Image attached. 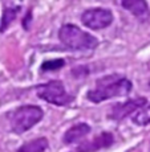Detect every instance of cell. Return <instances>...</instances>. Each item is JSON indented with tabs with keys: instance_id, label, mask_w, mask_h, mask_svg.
I'll list each match as a JSON object with an SVG mask.
<instances>
[{
	"instance_id": "cell-13",
	"label": "cell",
	"mask_w": 150,
	"mask_h": 152,
	"mask_svg": "<svg viewBox=\"0 0 150 152\" xmlns=\"http://www.w3.org/2000/svg\"><path fill=\"white\" fill-rule=\"evenodd\" d=\"M64 65H65V61L63 58H55V60H48L41 64V70L43 72H56L63 68Z\"/></svg>"
},
{
	"instance_id": "cell-2",
	"label": "cell",
	"mask_w": 150,
	"mask_h": 152,
	"mask_svg": "<svg viewBox=\"0 0 150 152\" xmlns=\"http://www.w3.org/2000/svg\"><path fill=\"white\" fill-rule=\"evenodd\" d=\"M58 39L72 50H93L98 46V40L96 37L75 24H64L58 29Z\"/></svg>"
},
{
	"instance_id": "cell-9",
	"label": "cell",
	"mask_w": 150,
	"mask_h": 152,
	"mask_svg": "<svg viewBox=\"0 0 150 152\" xmlns=\"http://www.w3.org/2000/svg\"><path fill=\"white\" fill-rule=\"evenodd\" d=\"M89 132H90L89 124L77 123V124L72 126L65 132V135H64V142H65L67 144H72V143H76V142H78V140H81L82 138H85Z\"/></svg>"
},
{
	"instance_id": "cell-5",
	"label": "cell",
	"mask_w": 150,
	"mask_h": 152,
	"mask_svg": "<svg viewBox=\"0 0 150 152\" xmlns=\"http://www.w3.org/2000/svg\"><path fill=\"white\" fill-rule=\"evenodd\" d=\"M81 23L93 31L108 28L113 23V13L106 8H89L81 15Z\"/></svg>"
},
{
	"instance_id": "cell-8",
	"label": "cell",
	"mask_w": 150,
	"mask_h": 152,
	"mask_svg": "<svg viewBox=\"0 0 150 152\" xmlns=\"http://www.w3.org/2000/svg\"><path fill=\"white\" fill-rule=\"evenodd\" d=\"M121 4L123 10L129 11L136 17L146 19L150 16V10L146 0H121Z\"/></svg>"
},
{
	"instance_id": "cell-3",
	"label": "cell",
	"mask_w": 150,
	"mask_h": 152,
	"mask_svg": "<svg viewBox=\"0 0 150 152\" xmlns=\"http://www.w3.org/2000/svg\"><path fill=\"white\" fill-rule=\"evenodd\" d=\"M43 115V110L35 104H27V106L19 107L10 114L11 130L17 135L24 134L25 131H28L29 128L39 123Z\"/></svg>"
},
{
	"instance_id": "cell-6",
	"label": "cell",
	"mask_w": 150,
	"mask_h": 152,
	"mask_svg": "<svg viewBox=\"0 0 150 152\" xmlns=\"http://www.w3.org/2000/svg\"><path fill=\"white\" fill-rule=\"evenodd\" d=\"M146 98H136V99H129L122 103H117L112 107V111L109 114V118L114 119V121H121V119L126 118L130 115L133 111L140 110L141 107L146 106Z\"/></svg>"
},
{
	"instance_id": "cell-1",
	"label": "cell",
	"mask_w": 150,
	"mask_h": 152,
	"mask_svg": "<svg viewBox=\"0 0 150 152\" xmlns=\"http://www.w3.org/2000/svg\"><path fill=\"white\" fill-rule=\"evenodd\" d=\"M132 87L133 85L128 78L118 74H110L98 78L96 81V87L88 91L86 97L93 103H100L110 98L125 97L132 91Z\"/></svg>"
},
{
	"instance_id": "cell-4",
	"label": "cell",
	"mask_w": 150,
	"mask_h": 152,
	"mask_svg": "<svg viewBox=\"0 0 150 152\" xmlns=\"http://www.w3.org/2000/svg\"><path fill=\"white\" fill-rule=\"evenodd\" d=\"M37 97L56 106H67L73 101L61 81H51L37 89Z\"/></svg>"
},
{
	"instance_id": "cell-11",
	"label": "cell",
	"mask_w": 150,
	"mask_h": 152,
	"mask_svg": "<svg viewBox=\"0 0 150 152\" xmlns=\"http://www.w3.org/2000/svg\"><path fill=\"white\" fill-rule=\"evenodd\" d=\"M19 11H20V7L4 8V11H3V16H1V23H0V32H4L5 29L10 27L11 23L16 19Z\"/></svg>"
},
{
	"instance_id": "cell-7",
	"label": "cell",
	"mask_w": 150,
	"mask_h": 152,
	"mask_svg": "<svg viewBox=\"0 0 150 152\" xmlns=\"http://www.w3.org/2000/svg\"><path fill=\"white\" fill-rule=\"evenodd\" d=\"M113 142H114V138L110 132H102L97 138L93 139L92 142L81 144L78 147L77 152H95L97 150H101V148L109 147V145L113 144Z\"/></svg>"
},
{
	"instance_id": "cell-10",
	"label": "cell",
	"mask_w": 150,
	"mask_h": 152,
	"mask_svg": "<svg viewBox=\"0 0 150 152\" xmlns=\"http://www.w3.org/2000/svg\"><path fill=\"white\" fill-rule=\"evenodd\" d=\"M47 147H48V140L45 138H37L23 144L17 152H44Z\"/></svg>"
},
{
	"instance_id": "cell-12",
	"label": "cell",
	"mask_w": 150,
	"mask_h": 152,
	"mask_svg": "<svg viewBox=\"0 0 150 152\" xmlns=\"http://www.w3.org/2000/svg\"><path fill=\"white\" fill-rule=\"evenodd\" d=\"M133 122L138 126H146L150 123V104L146 107H141L140 110L136 111L133 116Z\"/></svg>"
}]
</instances>
